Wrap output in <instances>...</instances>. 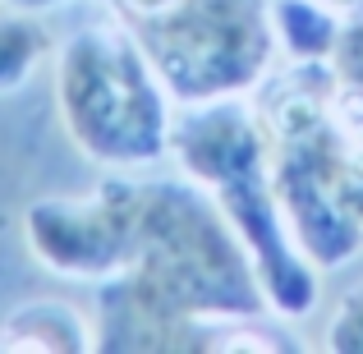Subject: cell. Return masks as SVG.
I'll return each instance as SVG.
<instances>
[{
  "label": "cell",
  "mask_w": 363,
  "mask_h": 354,
  "mask_svg": "<svg viewBox=\"0 0 363 354\" xmlns=\"http://www.w3.org/2000/svg\"><path fill=\"white\" fill-rule=\"evenodd\" d=\"M152 55L129 23H88L60 46V111L69 138L101 166H143L170 143Z\"/></svg>",
  "instance_id": "cell-1"
},
{
  "label": "cell",
  "mask_w": 363,
  "mask_h": 354,
  "mask_svg": "<svg viewBox=\"0 0 363 354\" xmlns=\"http://www.w3.org/2000/svg\"><path fill=\"white\" fill-rule=\"evenodd\" d=\"M179 101L235 97L272 55L267 0H116Z\"/></svg>",
  "instance_id": "cell-2"
},
{
  "label": "cell",
  "mask_w": 363,
  "mask_h": 354,
  "mask_svg": "<svg viewBox=\"0 0 363 354\" xmlns=\"http://www.w3.org/2000/svg\"><path fill=\"white\" fill-rule=\"evenodd\" d=\"M138 184H101L92 198H51L28 212V244L51 272L106 281L133 253Z\"/></svg>",
  "instance_id": "cell-3"
},
{
  "label": "cell",
  "mask_w": 363,
  "mask_h": 354,
  "mask_svg": "<svg viewBox=\"0 0 363 354\" xmlns=\"http://www.w3.org/2000/svg\"><path fill=\"white\" fill-rule=\"evenodd\" d=\"M0 345H23V350H88L92 331L74 318L65 304H23L14 309L9 327L0 331Z\"/></svg>",
  "instance_id": "cell-4"
},
{
  "label": "cell",
  "mask_w": 363,
  "mask_h": 354,
  "mask_svg": "<svg viewBox=\"0 0 363 354\" xmlns=\"http://www.w3.org/2000/svg\"><path fill=\"white\" fill-rule=\"evenodd\" d=\"M42 55H46V28L37 23L33 9L0 18V97L23 88L33 70L42 65Z\"/></svg>",
  "instance_id": "cell-5"
},
{
  "label": "cell",
  "mask_w": 363,
  "mask_h": 354,
  "mask_svg": "<svg viewBox=\"0 0 363 354\" xmlns=\"http://www.w3.org/2000/svg\"><path fill=\"white\" fill-rule=\"evenodd\" d=\"M272 14H276V33L285 37V46L299 60H322L327 51H336L340 23L322 5H313V0H276Z\"/></svg>",
  "instance_id": "cell-6"
},
{
  "label": "cell",
  "mask_w": 363,
  "mask_h": 354,
  "mask_svg": "<svg viewBox=\"0 0 363 354\" xmlns=\"http://www.w3.org/2000/svg\"><path fill=\"white\" fill-rule=\"evenodd\" d=\"M327 345L331 350H363V285H354L340 299L336 318L327 327Z\"/></svg>",
  "instance_id": "cell-7"
},
{
  "label": "cell",
  "mask_w": 363,
  "mask_h": 354,
  "mask_svg": "<svg viewBox=\"0 0 363 354\" xmlns=\"http://www.w3.org/2000/svg\"><path fill=\"white\" fill-rule=\"evenodd\" d=\"M336 74L345 83V92L363 97V18L350 28H340L336 37Z\"/></svg>",
  "instance_id": "cell-8"
},
{
  "label": "cell",
  "mask_w": 363,
  "mask_h": 354,
  "mask_svg": "<svg viewBox=\"0 0 363 354\" xmlns=\"http://www.w3.org/2000/svg\"><path fill=\"white\" fill-rule=\"evenodd\" d=\"M18 9H51V5H65V0H9Z\"/></svg>",
  "instance_id": "cell-9"
}]
</instances>
